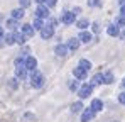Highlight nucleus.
Returning <instances> with one entry per match:
<instances>
[{"instance_id": "obj_1", "label": "nucleus", "mask_w": 125, "mask_h": 122, "mask_svg": "<svg viewBox=\"0 0 125 122\" xmlns=\"http://www.w3.org/2000/svg\"><path fill=\"white\" fill-rule=\"evenodd\" d=\"M44 81H46V78H44L42 73H39V71H32L31 85H32L34 88H41V86H44Z\"/></svg>"}, {"instance_id": "obj_2", "label": "nucleus", "mask_w": 125, "mask_h": 122, "mask_svg": "<svg viewBox=\"0 0 125 122\" xmlns=\"http://www.w3.org/2000/svg\"><path fill=\"white\" fill-rule=\"evenodd\" d=\"M91 92H93V85H91V83H84V85L80 86L78 95H80V98H86V97L91 95Z\"/></svg>"}, {"instance_id": "obj_3", "label": "nucleus", "mask_w": 125, "mask_h": 122, "mask_svg": "<svg viewBox=\"0 0 125 122\" xmlns=\"http://www.w3.org/2000/svg\"><path fill=\"white\" fill-rule=\"evenodd\" d=\"M24 64H25L27 71H36V68H37V61H36V58H32V56H27L24 60Z\"/></svg>"}, {"instance_id": "obj_4", "label": "nucleus", "mask_w": 125, "mask_h": 122, "mask_svg": "<svg viewBox=\"0 0 125 122\" xmlns=\"http://www.w3.org/2000/svg\"><path fill=\"white\" fill-rule=\"evenodd\" d=\"M36 15H37L39 19H47V17H49V9H47L44 3H41V5L37 7V10H36Z\"/></svg>"}, {"instance_id": "obj_5", "label": "nucleus", "mask_w": 125, "mask_h": 122, "mask_svg": "<svg viewBox=\"0 0 125 122\" xmlns=\"http://www.w3.org/2000/svg\"><path fill=\"white\" fill-rule=\"evenodd\" d=\"M95 114H96V112H95L91 107H90V109H84L83 114H81V122H90L93 117H95Z\"/></svg>"}, {"instance_id": "obj_6", "label": "nucleus", "mask_w": 125, "mask_h": 122, "mask_svg": "<svg viewBox=\"0 0 125 122\" xmlns=\"http://www.w3.org/2000/svg\"><path fill=\"white\" fill-rule=\"evenodd\" d=\"M52 34H54V27H52L51 24L44 25V27L41 29V37H44V39H49Z\"/></svg>"}, {"instance_id": "obj_7", "label": "nucleus", "mask_w": 125, "mask_h": 122, "mask_svg": "<svg viewBox=\"0 0 125 122\" xmlns=\"http://www.w3.org/2000/svg\"><path fill=\"white\" fill-rule=\"evenodd\" d=\"M86 73H88V71L83 70V68H80V66L73 70V75H74V78H76V80H84V78H86Z\"/></svg>"}, {"instance_id": "obj_8", "label": "nucleus", "mask_w": 125, "mask_h": 122, "mask_svg": "<svg viewBox=\"0 0 125 122\" xmlns=\"http://www.w3.org/2000/svg\"><path fill=\"white\" fill-rule=\"evenodd\" d=\"M22 34H24L25 37H32V36H34V25L24 24V25H22Z\"/></svg>"}, {"instance_id": "obj_9", "label": "nucleus", "mask_w": 125, "mask_h": 122, "mask_svg": "<svg viewBox=\"0 0 125 122\" xmlns=\"http://www.w3.org/2000/svg\"><path fill=\"white\" fill-rule=\"evenodd\" d=\"M106 32H108V36H113V37H117V36L120 34V27H118L117 24H110V25L106 27Z\"/></svg>"}, {"instance_id": "obj_10", "label": "nucleus", "mask_w": 125, "mask_h": 122, "mask_svg": "<svg viewBox=\"0 0 125 122\" xmlns=\"http://www.w3.org/2000/svg\"><path fill=\"white\" fill-rule=\"evenodd\" d=\"M61 20H62V24L69 25V24H73V22H74V14H73V12H64V14H62V17H61Z\"/></svg>"}, {"instance_id": "obj_11", "label": "nucleus", "mask_w": 125, "mask_h": 122, "mask_svg": "<svg viewBox=\"0 0 125 122\" xmlns=\"http://www.w3.org/2000/svg\"><path fill=\"white\" fill-rule=\"evenodd\" d=\"M80 42H81V41L78 39V37H71V39L68 41V44H66V46H68V49H71V51H76V49L80 48Z\"/></svg>"}, {"instance_id": "obj_12", "label": "nucleus", "mask_w": 125, "mask_h": 122, "mask_svg": "<svg viewBox=\"0 0 125 122\" xmlns=\"http://www.w3.org/2000/svg\"><path fill=\"white\" fill-rule=\"evenodd\" d=\"M54 53H56L58 56H66V54H68V46H66V44H58L56 49H54Z\"/></svg>"}, {"instance_id": "obj_13", "label": "nucleus", "mask_w": 125, "mask_h": 122, "mask_svg": "<svg viewBox=\"0 0 125 122\" xmlns=\"http://www.w3.org/2000/svg\"><path fill=\"white\" fill-rule=\"evenodd\" d=\"M91 109H93L95 112H100V110L103 109V102L100 100V98H95V100L91 102Z\"/></svg>"}, {"instance_id": "obj_14", "label": "nucleus", "mask_w": 125, "mask_h": 122, "mask_svg": "<svg viewBox=\"0 0 125 122\" xmlns=\"http://www.w3.org/2000/svg\"><path fill=\"white\" fill-rule=\"evenodd\" d=\"M10 14H12V19L19 20V19H22V17H24V9H22V7H21V9H14Z\"/></svg>"}, {"instance_id": "obj_15", "label": "nucleus", "mask_w": 125, "mask_h": 122, "mask_svg": "<svg viewBox=\"0 0 125 122\" xmlns=\"http://www.w3.org/2000/svg\"><path fill=\"white\" fill-rule=\"evenodd\" d=\"M78 39L81 41V42H90L91 41V34L90 32H86V31H81V34H80V37Z\"/></svg>"}, {"instance_id": "obj_16", "label": "nucleus", "mask_w": 125, "mask_h": 122, "mask_svg": "<svg viewBox=\"0 0 125 122\" xmlns=\"http://www.w3.org/2000/svg\"><path fill=\"white\" fill-rule=\"evenodd\" d=\"M84 107H83V103L81 102H74L73 105H71V112H74V114H78V112H81Z\"/></svg>"}, {"instance_id": "obj_17", "label": "nucleus", "mask_w": 125, "mask_h": 122, "mask_svg": "<svg viewBox=\"0 0 125 122\" xmlns=\"http://www.w3.org/2000/svg\"><path fill=\"white\" fill-rule=\"evenodd\" d=\"M102 83H103V73H98V75H95V76H93L91 85H102Z\"/></svg>"}, {"instance_id": "obj_18", "label": "nucleus", "mask_w": 125, "mask_h": 122, "mask_svg": "<svg viewBox=\"0 0 125 122\" xmlns=\"http://www.w3.org/2000/svg\"><path fill=\"white\" fill-rule=\"evenodd\" d=\"M103 83H105V85H110V83H113V75H112L110 71L103 73Z\"/></svg>"}, {"instance_id": "obj_19", "label": "nucleus", "mask_w": 125, "mask_h": 122, "mask_svg": "<svg viewBox=\"0 0 125 122\" xmlns=\"http://www.w3.org/2000/svg\"><path fill=\"white\" fill-rule=\"evenodd\" d=\"M5 44H15V32H10V34H7L5 36Z\"/></svg>"}, {"instance_id": "obj_20", "label": "nucleus", "mask_w": 125, "mask_h": 122, "mask_svg": "<svg viewBox=\"0 0 125 122\" xmlns=\"http://www.w3.org/2000/svg\"><path fill=\"white\" fill-rule=\"evenodd\" d=\"M76 25H78V29H81V31H84V29H86V27L90 25V22H88L86 19H80L78 22H76Z\"/></svg>"}, {"instance_id": "obj_21", "label": "nucleus", "mask_w": 125, "mask_h": 122, "mask_svg": "<svg viewBox=\"0 0 125 122\" xmlns=\"http://www.w3.org/2000/svg\"><path fill=\"white\" fill-rule=\"evenodd\" d=\"M32 25H34V29H37V31H41V29L44 27V25H46V24L42 22V19H39V17H36V20H34V24H32Z\"/></svg>"}, {"instance_id": "obj_22", "label": "nucleus", "mask_w": 125, "mask_h": 122, "mask_svg": "<svg viewBox=\"0 0 125 122\" xmlns=\"http://www.w3.org/2000/svg\"><path fill=\"white\" fill-rule=\"evenodd\" d=\"M78 66H80V68H83V70H86V71H88V70L91 68V63H90V61H88V60H80V64H78Z\"/></svg>"}, {"instance_id": "obj_23", "label": "nucleus", "mask_w": 125, "mask_h": 122, "mask_svg": "<svg viewBox=\"0 0 125 122\" xmlns=\"http://www.w3.org/2000/svg\"><path fill=\"white\" fill-rule=\"evenodd\" d=\"M7 27L12 29V31H15V29L19 27V24H17V20H15V19H10L9 22H7Z\"/></svg>"}, {"instance_id": "obj_24", "label": "nucleus", "mask_w": 125, "mask_h": 122, "mask_svg": "<svg viewBox=\"0 0 125 122\" xmlns=\"http://www.w3.org/2000/svg\"><path fill=\"white\" fill-rule=\"evenodd\" d=\"M24 42H25V36L15 32V44H24Z\"/></svg>"}, {"instance_id": "obj_25", "label": "nucleus", "mask_w": 125, "mask_h": 122, "mask_svg": "<svg viewBox=\"0 0 125 122\" xmlns=\"http://www.w3.org/2000/svg\"><path fill=\"white\" fill-rule=\"evenodd\" d=\"M115 24H117L118 27H125V17L124 15H118V17L115 19Z\"/></svg>"}, {"instance_id": "obj_26", "label": "nucleus", "mask_w": 125, "mask_h": 122, "mask_svg": "<svg viewBox=\"0 0 125 122\" xmlns=\"http://www.w3.org/2000/svg\"><path fill=\"white\" fill-rule=\"evenodd\" d=\"M69 88H71V90H74V92H76V90H80V83H78V81H76V80L69 81Z\"/></svg>"}, {"instance_id": "obj_27", "label": "nucleus", "mask_w": 125, "mask_h": 122, "mask_svg": "<svg viewBox=\"0 0 125 122\" xmlns=\"http://www.w3.org/2000/svg\"><path fill=\"white\" fill-rule=\"evenodd\" d=\"M88 5L90 7H100L102 5V0H88Z\"/></svg>"}, {"instance_id": "obj_28", "label": "nucleus", "mask_w": 125, "mask_h": 122, "mask_svg": "<svg viewBox=\"0 0 125 122\" xmlns=\"http://www.w3.org/2000/svg\"><path fill=\"white\" fill-rule=\"evenodd\" d=\"M56 2H58V0H44V5L49 9V7H54V5H56Z\"/></svg>"}, {"instance_id": "obj_29", "label": "nucleus", "mask_w": 125, "mask_h": 122, "mask_svg": "<svg viewBox=\"0 0 125 122\" xmlns=\"http://www.w3.org/2000/svg\"><path fill=\"white\" fill-rule=\"evenodd\" d=\"M9 86L15 90V88H17V78H12V80H9Z\"/></svg>"}, {"instance_id": "obj_30", "label": "nucleus", "mask_w": 125, "mask_h": 122, "mask_svg": "<svg viewBox=\"0 0 125 122\" xmlns=\"http://www.w3.org/2000/svg\"><path fill=\"white\" fill-rule=\"evenodd\" d=\"M3 41H5V36H3V31H2V27H0V48H3V46H5V42H3Z\"/></svg>"}, {"instance_id": "obj_31", "label": "nucleus", "mask_w": 125, "mask_h": 122, "mask_svg": "<svg viewBox=\"0 0 125 122\" xmlns=\"http://www.w3.org/2000/svg\"><path fill=\"white\" fill-rule=\"evenodd\" d=\"M21 2V7L22 9H25V7H29L31 5V0H19Z\"/></svg>"}, {"instance_id": "obj_32", "label": "nucleus", "mask_w": 125, "mask_h": 122, "mask_svg": "<svg viewBox=\"0 0 125 122\" xmlns=\"http://www.w3.org/2000/svg\"><path fill=\"white\" fill-rule=\"evenodd\" d=\"M118 102H120L122 105H125V92H122V93L118 95Z\"/></svg>"}, {"instance_id": "obj_33", "label": "nucleus", "mask_w": 125, "mask_h": 122, "mask_svg": "<svg viewBox=\"0 0 125 122\" xmlns=\"http://www.w3.org/2000/svg\"><path fill=\"white\" fill-rule=\"evenodd\" d=\"M93 32H100V25L98 24H93Z\"/></svg>"}, {"instance_id": "obj_34", "label": "nucleus", "mask_w": 125, "mask_h": 122, "mask_svg": "<svg viewBox=\"0 0 125 122\" xmlns=\"http://www.w3.org/2000/svg\"><path fill=\"white\" fill-rule=\"evenodd\" d=\"M120 15H124V17H125V5H122V9H120Z\"/></svg>"}, {"instance_id": "obj_35", "label": "nucleus", "mask_w": 125, "mask_h": 122, "mask_svg": "<svg viewBox=\"0 0 125 122\" xmlns=\"http://www.w3.org/2000/svg\"><path fill=\"white\" fill-rule=\"evenodd\" d=\"M36 2H37L39 5H41V3H44V0H36Z\"/></svg>"}, {"instance_id": "obj_36", "label": "nucleus", "mask_w": 125, "mask_h": 122, "mask_svg": "<svg viewBox=\"0 0 125 122\" xmlns=\"http://www.w3.org/2000/svg\"><path fill=\"white\" fill-rule=\"evenodd\" d=\"M122 86H124V88H125V78H124V80H122Z\"/></svg>"}, {"instance_id": "obj_37", "label": "nucleus", "mask_w": 125, "mask_h": 122, "mask_svg": "<svg viewBox=\"0 0 125 122\" xmlns=\"http://www.w3.org/2000/svg\"><path fill=\"white\" fill-rule=\"evenodd\" d=\"M113 122H117V121H113Z\"/></svg>"}]
</instances>
